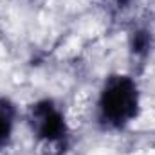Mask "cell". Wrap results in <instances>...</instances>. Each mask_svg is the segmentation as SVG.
<instances>
[{"instance_id": "7a4b0ae2", "label": "cell", "mask_w": 155, "mask_h": 155, "mask_svg": "<svg viewBox=\"0 0 155 155\" xmlns=\"http://www.w3.org/2000/svg\"><path fill=\"white\" fill-rule=\"evenodd\" d=\"M31 124L33 132L47 148L63 150L67 143V123L58 107L43 99L31 107Z\"/></svg>"}, {"instance_id": "6da1fadb", "label": "cell", "mask_w": 155, "mask_h": 155, "mask_svg": "<svg viewBox=\"0 0 155 155\" xmlns=\"http://www.w3.org/2000/svg\"><path fill=\"white\" fill-rule=\"evenodd\" d=\"M139 112V88L130 76L107 79L99 96V117L110 128H124Z\"/></svg>"}, {"instance_id": "3957f363", "label": "cell", "mask_w": 155, "mask_h": 155, "mask_svg": "<svg viewBox=\"0 0 155 155\" xmlns=\"http://www.w3.org/2000/svg\"><path fill=\"white\" fill-rule=\"evenodd\" d=\"M13 126H15V107L7 99L0 97V148L9 143Z\"/></svg>"}, {"instance_id": "277c9868", "label": "cell", "mask_w": 155, "mask_h": 155, "mask_svg": "<svg viewBox=\"0 0 155 155\" xmlns=\"http://www.w3.org/2000/svg\"><path fill=\"white\" fill-rule=\"evenodd\" d=\"M152 45V40H150V35L146 31H137L134 35V40H132V51L135 54H146L148 49Z\"/></svg>"}]
</instances>
